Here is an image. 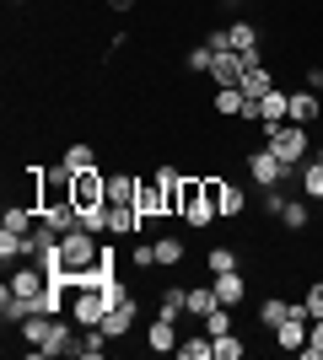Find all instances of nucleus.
<instances>
[{
  "label": "nucleus",
  "mask_w": 323,
  "mask_h": 360,
  "mask_svg": "<svg viewBox=\"0 0 323 360\" xmlns=\"http://www.w3.org/2000/svg\"><path fill=\"white\" fill-rule=\"evenodd\" d=\"M108 11H119V16H124V11H135V0H108Z\"/></svg>",
  "instance_id": "nucleus-34"
},
{
  "label": "nucleus",
  "mask_w": 323,
  "mask_h": 360,
  "mask_svg": "<svg viewBox=\"0 0 323 360\" xmlns=\"http://www.w3.org/2000/svg\"><path fill=\"white\" fill-rule=\"evenodd\" d=\"M184 237H178V231H162V237H156V269H178V264H184Z\"/></svg>",
  "instance_id": "nucleus-17"
},
{
  "label": "nucleus",
  "mask_w": 323,
  "mask_h": 360,
  "mask_svg": "<svg viewBox=\"0 0 323 360\" xmlns=\"http://www.w3.org/2000/svg\"><path fill=\"white\" fill-rule=\"evenodd\" d=\"M97 258H103V248H97V231L76 226L70 237H60V274L70 280V285H87V280H92Z\"/></svg>",
  "instance_id": "nucleus-1"
},
{
  "label": "nucleus",
  "mask_w": 323,
  "mask_h": 360,
  "mask_svg": "<svg viewBox=\"0 0 323 360\" xmlns=\"http://www.w3.org/2000/svg\"><path fill=\"white\" fill-rule=\"evenodd\" d=\"M291 312H296V301H280V296H264L259 301V323H264V328H280Z\"/></svg>",
  "instance_id": "nucleus-21"
},
{
  "label": "nucleus",
  "mask_w": 323,
  "mask_h": 360,
  "mask_svg": "<svg viewBox=\"0 0 323 360\" xmlns=\"http://www.w3.org/2000/svg\"><path fill=\"white\" fill-rule=\"evenodd\" d=\"M11 6H27V0H11Z\"/></svg>",
  "instance_id": "nucleus-35"
},
{
  "label": "nucleus",
  "mask_w": 323,
  "mask_h": 360,
  "mask_svg": "<svg viewBox=\"0 0 323 360\" xmlns=\"http://www.w3.org/2000/svg\"><path fill=\"white\" fill-rule=\"evenodd\" d=\"M200 328L210 333V339H221V333H232V307H210V312L200 317Z\"/></svg>",
  "instance_id": "nucleus-24"
},
{
  "label": "nucleus",
  "mask_w": 323,
  "mask_h": 360,
  "mask_svg": "<svg viewBox=\"0 0 323 360\" xmlns=\"http://www.w3.org/2000/svg\"><path fill=\"white\" fill-rule=\"evenodd\" d=\"M70 199H76V210H103V205H108V172H103V167H97V172H76Z\"/></svg>",
  "instance_id": "nucleus-4"
},
{
  "label": "nucleus",
  "mask_w": 323,
  "mask_h": 360,
  "mask_svg": "<svg viewBox=\"0 0 323 360\" xmlns=\"http://www.w3.org/2000/svg\"><path fill=\"white\" fill-rule=\"evenodd\" d=\"M264 146L275 150L280 162L302 167V162H308V150H312V135L302 129V124H291V119H286V124H264Z\"/></svg>",
  "instance_id": "nucleus-3"
},
{
  "label": "nucleus",
  "mask_w": 323,
  "mask_h": 360,
  "mask_svg": "<svg viewBox=\"0 0 323 360\" xmlns=\"http://www.w3.org/2000/svg\"><path fill=\"white\" fill-rule=\"evenodd\" d=\"M308 86H312V91H323V65H312V70H308Z\"/></svg>",
  "instance_id": "nucleus-33"
},
{
  "label": "nucleus",
  "mask_w": 323,
  "mask_h": 360,
  "mask_svg": "<svg viewBox=\"0 0 323 360\" xmlns=\"http://www.w3.org/2000/svg\"><path fill=\"white\" fill-rule=\"evenodd\" d=\"M156 317H189V285H167L162 296H156Z\"/></svg>",
  "instance_id": "nucleus-18"
},
{
  "label": "nucleus",
  "mask_w": 323,
  "mask_h": 360,
  "mask_svg": "<svg viewBox=\"0 0 323 360\" xmlns=\"http://www.w3.org/2000/svg\"><path fill=\"white\" fill-rule=\"evenodd\" d=\"M318 162H323V146H318Z\"/></svg>",
  "instance_id": "nucleus-36"
},
{
  "label": "nucleus",
  "mask_w": 323,
  "mask_h": 360,
  "mask_svg": "<svg viewBox=\"0 0 323 360\" xmlns=\"http://www.w3.org/2000/svg\"><path fill=\"white\" fill-rule=\"evenodd\" d=\"M248 172H253V183L259 188H275V183H286V172H291V162H280L270 146H259L253 156H248Z\"/></svg>",
  "instance_id": "nucleus-5"
},
{
  "label": "nucleus",
  "mask_w": 323,
  "mask_h": 360,
  "mask_svg": "<svg viewBox=\"0 0 323 360\" xmlns=\"http://www.w3.org/2000/svg\"><path fill=\"white\" fill-rule=\"evenodd\" d=\"M275 221L286 226V231H308V194H302V199H286Z\"/></svg>",
  "instance_id": "nucleus-22"
},
{
  "label": "nucleus",
  "mask_w": 323,
  "mask_h": 360,
  "mask_svg": "<svg viewBox=\"0 0 323 360\" xmlns=\"http://www.w3.org/2000/svg\"><path fill=\"white\" fill-rule=\"evenodd\" d=\"M243 210H248V194H243V183H227V194H221V215L232 221V215H243Z\"/></svg>",
  "instance_id": "nucleus-26"
},
{
  "label": "nucleus",
  "mask_w": 323,
  "mask_h": 360,
  "mask_svg": "<svg viewBox=\"0 0 323 360\" xmlns=\"http://www.w3.org/2000/svg\"><path fill=\"white\" fill-rule=\"evenodd\" d=\"M108 237H140L135 205H108Z\"/></svg>",
  "instance_id": "nucleus-14"
},
{
  "label": "nucleus",
  "mask_w": 323,
  "mask_h": 360,
  "mask_svg": "<svg viewBox=\"0 0 323 360\" xmlns=\"http://www.w3.org/2000/svg\"><path fill=\"white\" fill-rule=\"evenodd\" d=\"M302 360H323V317H318V323H312L308 345H302Z\"/></svg>",
  "instance_id": "nucleus-31"
},
{
  "label": "nucleus",
  "mask_w": 323,
  "mask_h": 360,
  "mask_svg": "<svg viewBox=\"0 0 323 360\" xmlns=\"http://www.w3.org/2000/svg\"><path fill=\"white\" fill-rule=\"evenodd\" d=\"M243 355H248V345L237 333H221V339H215V360H243Z\"/></svg>",
  "instance_id": "nucleus-29"
},
{
  "label": "nucleus",
  "mask_w": 323,
  "mask_h": 360,
  "mask_svg": "<svg viewBox=\"0 0 323 360\" xmlns=\"http://www.w3.org/2000/svg\"><path fill=\"white\" fill-rule=\"evenodd\" d=\"M189 70H194V75H210V65H215V49L210 44H194V49H189Z\"/></svg>",
  "instance_id": "nucleus-27"
},
{
  "label": "nucleus",
  "mask_w": 323,
  "mask_h": 360,
  "mask_svg": "<svg viewBox=\"0 0 323 360\" xmlns=\"http://www.w3.org/2000/svg\"><path fill=\"white\" fill-rule=\"evenodd\" d=\"M302 194H308V199H323V162H308V167H302Z\"/></svg>",
  "instance_id": "nucleus-28"
},
{
  "label": "nucleus",
  "mask_w": 323,
  "mask_h": 360,
  "mask_svg": "<svg viewBox=\"0 0 323 360\" xmlns=\"http://www.w3.org/2000/svg\"><path fill=\"white\" fill-rule=\"evenodd\" d=\"M32 312H38V301H27V296H16L11 285L0 290V323H27Z\"/></svg>",
  "instance_id": "nucleus-15"
},
{
  "label": "nucleus",
  "mask_w": 323,
  "mask_h": 360,
  "mask_svg": "<svg viewBox=\"0 0 323 360\" xmlns=\"http://www.w3.org/2000/svg\"><path fill=\"white\" fill-rule=\"evenodd\" d=\"M108 345H113V339H108L103 328H87V333H81V345H70V349H76L81 360H97V355H103Z\"/></svg>",
  "instance_id": "nucleus-23"
},
{
  "label": "nucleus",
  "mask_w": 323,
  "mask_h": 360,
  "mask_svg": "<svg viewBox=\"0 0 323 360\" xmlns=\"http://www.w3.org/2000/svg\"><path fill=\"white\" fill-rule=\"evenodd\" d=\"M302 301H308V317L318 323V317H323V280H312V285H308V296H302Z\"/></svg>",
  "instance_id": "nucleus-32"
},
{
  "label": "nucleus",
  "mask_w": 323,
  "mask_h": 360,
  "mask_svg": "<svg viewBox=\"0 0 323 360\" xmlns=\"http://www.w3.org/2000/svg\"><path fill=\"white\" fill-rule=\"evenodd\" d=\"M248 75V60L237 54V49H215V65H210V81L215 86H237Z\"/></svg>",
  "instance_id": "nucleus-7"
},
{
  "label": "nucleus",
  "mask_w": 323,
  "mask_h": 360,
  "mask_svg": "<svg viewBox=\"0 0 323 360\" xmlns=\"http://www.w3.org/2000/svg\"><path fill=\"white\" fill-rule=\"evenodd\" d=\"M97 328H103L108 339H129V328H135V301H129V296H119L113 307H108V317L97 323Z\"/></svg>",
  "instance_id": "nucleus-8"
},
{
  "label": "nucleus",
  "mask_w": 323,
  "mask_h": 360,
  "mask_svg": "<svg viewBox=\"0 0 323 360\" xmlns=\"http://www.w3.org/2000/svg\"><path fill=\"white\" fill-rule=\"evenodd\" d=\"M113 285H70V323L76 328H97L108 317V307H113Z\"/></svg>",
  "instance_id": "nucleus-2"
},
{
  "label": "nucleus",
  "mask_w": 323,
  "mask_h": 360,
  "mask_svg": "<svg viewBox=\"0 0 323 360\" xmlns=\"http://www.w3.org/2000/svg\"><path fill=\"white\" fill-rule=\"evenodd\" d=\"M140 178L135 172H108V205H135Z\"/></svg>",
  "instance_id": "nucleus-19"
},
{
  "label": "nucleus",
  "mask_w": 323,
  "mask_h": 360,
  "mask_svg": "<svg viewBox=\"0 0 323 360\" xmlns=\"http://www.w3.org/2000/svg\"><path fill=\"white\" fill-rule=\"evenodd\" d=\"M215 113H221V119H248L253 103L243 97V86H221V91H215Z\"/></svg>",
  "instance_id": "nucleus-13"
},
{
  "label": "nucleus",
  "mask_w": 323,
  "mask_h": 360,
  "mask_svg": "<svg viewBox=\"0 0 323 360\" xmlns=\"http://www.w3.org/2000/svg\"><path fill=\"white\" fill-rule=\"evenodd\" d=\"M210 307H221L210 285H189V317H205V312H210Z\"/></svg>",
  "instance_id": "nucleus-25"
},
{
  "label": "nucleus",
  "mask_w": 323,
  "mask_h": 360,
  "mask_svg": "<svg viewBox=\"0 0 323 360\" xmlns=\"http://www.w3.org/2000/svg\"><path fill=\"white\" fill-rule=\"evenodd\" d=\"M146 349H151V355H172V349H178V323H172V317H156L151 328H146Z\"/></svg>",
  "instance_id": "nucleus-11"
},
{
  "label": "nucleus",
  "mask_w": 323,
  "mask_h": 360,
  "mask_svg": "<svg viewBox=\"0 0 323 360\" xmlns=\"http://www.w3.org/2000/svg\"><path fill=\"white\" fill-rule=\"evenodd\" d=\"M60 167H65V172H70V178H76V172H97V167H103V162H97V146H87V140H76V146H65V150H60Z\"/></svg>",
  "instance_id": "nucleus-10"
},
{
  "label": "nucleus",
  "mask_w": 323,
  "mask_h": 360,
  "mask_svg": "<svg viewBox=\"0 0 323 360\" xmlns=\"http://www.w3.org/2000/svg\"><path fill=\"white\" fill-rule=\"evenodd\" d=\"M178 355H184V360H215V339H210V333H184V339H178Z\"/></svg>",
  "instance_id": "nucleus-20"
},
{
  "label": "nucleus",
  "mask_w": 323,
  "mask_h": 360,
  "mask_svg": "<svg viewBox=\"0 0 323 360\" xmlns=\"http://www.w3.org/2000/svg\"><path fill=\"white\" fill-rule=\"evenodd\" d=\"M237 86H243L248 103H259V97H270V91H275V70H270V65H253V70H248Z\"/></svg>",
  "instance_id": "nucleus-12"
},
{
  "label": "nucleus",
  "mask_w": 323,
  "mask_h": 360,
  "mask_svg": "<svg viewBox=\"0 0 323 360\" xmlns=\"http://www.w3.org/2000/svg\"><path fill=\"white\" fill-rule=\"evenodd\" d=\"M323 113V97L318 91H291V124H302V129H312V119Z\"/></svg>",
  "instance_id": "nucleus-16"
},
{
  "label": "nucleus",
  "mask_w": 323,
  "mask_h": 360,
  "mask_svg": "<svg viewBox=\"0 0 323 360\" xmlns=\"http://www.w3.org/2000/svg\"><path fill=\"white\" fill-rule=\"evenodd\" d=\"M205 264H210V274H227V269H237L243 258L232 253V248H210V258H205Z\"/></svg>",
  "instance_id": "nucleus-30"
},
{
  "label": "nucleus",
  "mask_w": 323,
  "mask_h": 360,
  "mask_svg": "<svg viewBox=\"0 0 323 360\" xmlns=\"http://www.w3.org/2000/svg\"><path fill=\"white\" fill-rule=\"evenodd\" d=\"M135 215H140V226H151V221H167V215H172V205H167V194L156 188V178H151V183H140V188H135Z\"/></svg>",
  "instance_id": "nucleus-6"
},
{
  "label": "nucleus",
  "mask_w": 323,
  "mask_h": 360,
  "mask_svg": "<svg viewBox=\"0 0 323 360\" xmlns=\"http://www.w3.org/2000/svg\"><path fill=\"white\" fill-rule=\"evenodd\" d=\"M210 290L221 307H237V301H248V280L243 269H227V274H210Z\"/></svg>",
  "instance_id": "nucleus-9"
}]
</instances>
